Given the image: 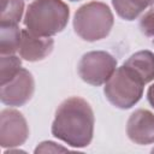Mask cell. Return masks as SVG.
<instances>
[{
    "mask_svg": "<svg viewBox=\"0 0 154 154\" xmlns=\"http://www.w3.org/2000/svg\"><path fill=\"white\" fill-rule=\"evenodd\" d=\"M94 124V112L89 102L79 96H71L58 106L51 131L67 146L84 148L93 140Z\"/></svg>",
    "mask_w": 154,
    "mask_h": 154,
    "instance_id": "1",
    "label": "cell"
},
{
    "mask_svg": "<svg viewBox=\"0 0 154 154\" xmlns=\"http://www.w3.org/2000/svg\"><path fill=\"white\" fill-rule=\"evenodd\" d=\"M70 8L63 0H34L24 14L25 29L41 37L61 32L69 22Z\"/></svg>",
    "mask_w": 154,
    "mask_h": 154,
    "instance_id": "2",
    "label": "cell"
},
{
    "mask_svg": "<svg viewBox=\"0 0 154 154\" xmlns=\"http://www.w3.org/2000/svg\"><path fill=\"white\" fill-rule=\"evenodd\" d=\"M72 24L75 32L82 40L95 42L108 36L114 24V17L105 2L90 1L75 12Z\"/></svg>",
    "mask_w": 154,
    "mask_h": 154,
    "instance_id": "3",
    "label": "cell"
},
{
    "mask_svg": "<svg viewBox=\"0 0 154 154\" xmlns=\"http://www.w3.org/2000/svg\"><path fill=\"white\" fill-rule=\"evenodd\" d=\"M144 85L131 70L122 65L105 83L103 94L114 107L129 109L141 100Z\"/></svg>",
    "mask_w": 154,
    "mask_h": 154,
    "instance_id": "4",
    "label": "cell"
},
{
    "mask_svg": "<svg viewBox=\"0 0 154 154\" xmlns=\"http://www.w3.org/2000/svg\"><path fill=\"white\" fill-rule=\"evenodd\" d=\"M117 70V59L105 51H91L82 55L78 63V76L90 85L105 84Z\"/></svg>",
    "mask_w": 154,
    "mask_h": 154,
    "instance_id": "5",
    "label": "cell"
},
{
    "mask_svg": "<svg viewBox=\"0 0 154 154\" xmlns=\"http://www.w3.org/2000/svg\"><path fill=\"white\" fill-rule=\"evenodd\" d=\"M29 137V126L24 116L12 108L0 113V144L2 148H16L25 143Z\"/></svg>",
    "mask_w": 154,
    "mask_h": 154,
    "instance_id": "6",
    "label": "cell"
},
{
    "mask_svg": "<svg viewBox=\"0 0 154 154\" xmlns=\"http://www.w3.org/2000/svg\"><path fill=\"white\" fill-rule=\"evenodd\" d=\"M35 91V81L31 72L22 67L18 73L1 85L0 99L1 102L10 107H20L25 105Z\"/></svg>",
    "mask_w": 154,
    "mask_h": 154,
    "instance_id": "7",
    "label": "cell"
},
{
    "mask_svg": "<svg viewBox=\"0 0 154 154\" xmlns=\"http://www.w3.org/2000/svg\"><path fill=\"white\" fill-rule=\"evenodd\" d=\"M126 135L140 146L154 143V113L143 108L132 112L126 123Z\"/></svg>",
    "mask_w": 154,
    "mask_h": 154,
    "instance_id": "8",
    "label": "cell"
},
{
    "mask_svg": "<svg viewBox=\"0 0 154 154\" xmlns=\"http://www.w3.org/2000/svg\"><path fill=\"white\" fill-rule=\"evenodd\" d=\"M54 47L52 37H41L34 35L26 29L22 30V40L19 45V55L26 61H40L47 58Z\"/></svg>",
    "mask_w": 154,
    "mask_h": 154,
    "instance_id": "9",
    "label": "cell"
},
{
    "mask_svg": "<svg viewBox=\"0 0 154 154\" xmlns=\"http://www.w3.org/2000/svg\"><path fill=\"white\" fill-rule=\"evenodd\" d=\"M144 84L154 81V53L150 51H138L130 55L124 63Z\"/></svg>",
    "mask_w": 154,
    "mask_h": 154,
    "instance_id": "10",
    "label": "cell"
},
{
    "mask_svg": "<svg viewBox=\"0 0 154 154\" xmlns=\"http://www.w3.org/2000/svg\"><path fill=\"white\" fill-rule=\"evenodd\" d=\"M117 14L125 20L136 19L144 10L154 5V0H112Z\"/></svg>",
    "mask_w": 154,
    "mask_h": 154,
    "instance_id": "11",
    "label": "cell"
},
{
    "mask_svg": "<svg viewBox=\"0 0 154 154\" xmlns=\"http://www.w3.org/2000/svg\"><path fill=\"white\" fill-rule=\"evenodd\" d=\"M22 30L18 25H0V53L1 55L14 54L19 49Z\"/></svg>",
    "mask_w": 154,
    "mask_h": 154,
    "instance_id": "12",
    "label": "cell"
},
{
    "mask_svg": "<svg viewBox=\"0 0 154 154\" xmlns=\"http://www.w3.org/2000/svg\"><path fill=\"white\" fill-rule=\"evenodd\" d=\"M24 12L23 0H7L1 7L0 25H18Z\"/></svg>",
    "mask_w": 154,
    "mask_h": 154,
    "instance_id": "13",
    "label": "cell"
},
{
    "mask_svg": "<svg viewBox=\"0 0 154 154\" xmlns=\"http://www.w3.org/2000/svg\"><path fill=\"white\" fill-rule=\"evenodd\" d=\"M22 69V60L14 54L1 55L0 58V83L6 84Z\"/></svg>",
    "mask_w": 154,
    "mask_h": 154,
    "instance_id": "14",
    "label": "cell"
},
{
    "mask_svg": "<svg viewBox=\"0 0 154 154\" xmlns=\"http://www.w3.org/2000/svg\"><path fill=\"white\" fill-rule=\"evenodd\" d=\"M140 29L146 36L154 37V6L141 17Z\"/></svg>",
    "mask_w": 154,
    "mask_h": 154,
    "instance_id": "15",
    "label": "cell"
},
{
    "mask_svg": "<svg viewBox=\"0 0 154 154\" xmlns=\"http://www.w3.org/2000/svg\"><path fill=\"white\" fill-rule=\"evenodd\" d=\"M69 149L55 143L52 141H45L41 142L36 148H35V153H59V152H67Z\"/></svg>",
    "mask_w": 154,
    "mask_h": 154,
    "instance_id": "16",
    "label": "cell"
},
{
    "mask_svg": "<svg viewBox=\"0 0 154 154\" xmlns=\"http://www.w3.org/2000/svg\"><path fill=\"white\" fill-rule=\"evenodd\" d=\"M147 99H148V102L150 103V106L154 108V83L148 88V91H147Z\"/></svg>",
    "mask_w": 154,
    "mask_h": 154,
    "instance_id": "17",
    "label": "cell"
},
{
    "mask_svg": "<svg viewBox=\"0 0 154 154\" xmlns=\"http://www.w3.org/2000/svg\"><path fill=\"white\" fill-rule=\"evenodd\" d=\"M70 1H79V0H70Z\"/></svg>",
    "mask_w": 154,
    "mask_h": 154,
    "instance_id": "18",
    "label": "cell"
}]
</instances>
